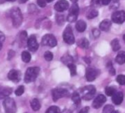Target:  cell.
<instances>
[{
  "label": "cell",
  "mask_w": 125,
  "mask_h": 113,
  "mask_svg": "<svg viewBox=\"0 0 125 113\" xmlns=\"http://www.w3.org/2000/svg\"><path fill=\"white\" fill-rule=\"evenodd\" d=\"M123 99H124V95L122 92H116V94L112 96V101L116 105L121 104L122 102H123Z\"/></svg>",
  "instance_id": "obj_16"
},
{
  "label": "cell",
  "mask_w": 125,
  "mask_h": 113,
  "mask_svg": "<svg viewBox=\"0 0 125 113\" xmlns=\"http://www.w3.org/2000/svg\"><path fill=\"white\" fill-rule=\"evenodd\" d=\"M5 40V36L4 34L0 31V50L2 48V44L4 42V41Z\"/></svg>",
  "instance_id": "obj_36"
},
{
  "label": "cell",
  "mask_w": 125,
  "mask_h": 113,
  "mask_svg": "<svg viewBox=\"0 0 125 113\" xmlns=\"http://www.w3.org/2000/svg\"><path fill=\"white\" fill-rule=\"evenodd\" d=\"M31 107L32 108V110L34 111H37L40 109V103L39 102V100L37 99H32V101L31 102Z\"/></svg>",
  "instance_id": "obj_21"
},
{
  "label": "cell",
  "mask_w": 125,
  "mask_h": 113,
  "mask_svg": "<svg viewBox=\"0 0 125 113\" xmlns=\"http://www.w3.org/2000/svg\"><path fill=\"white\" fill-rule=\"evenodd\" d=\"M27 47L29 50L31 52H35L39 47V44L37 41L36 37L34 35H31L28 38V42H27Z\"/></svg>",
  "instance_id": "obj_10"
},
{
  "label": "cell",
  "mask_w": 125,
  "mask_h": 113,
  "mask_svg": "<svg viewBox=\"0 0 125 113\" xmlns=\"http://www.w3.org/2000/svg\"><path fill=\"white\" fill-rule=\"evenodd\" d=\"M56 22L59 25H62L64 23V16L63 15H56Z\"/></svg>",
  "instance_id": "obj_30"
},
{
  "label": "cell",
  "mask_w": 125,
  "mask_h": 113,
  "mask_svg": "<svg viewBox=\"0 0 125 113\" xmlns=\"http://www.w3.org/2000/svg\"><path fill=\"white\" fill-rule=\"evenodd\" d=\"M12 93V88L9 87H4L0 85V99H6Z\"/></svg>",
  "instance_id": "obj_15"
},
{
  "label": "cell",
  "mask_w": 125,
  "mask_h": 113,
  "mask_svg": "<svg viewBox=\"0 0 125 113\" xmlns=\"http://www.w3.org/2000/svg\"><path fill=\"white\" fill-rule=\"evenodd\" d=\"M23 93H24V87H23V85L19 86V87L16 89V91H15V95L18 96H21Z\"/></svg>",
  "instance_id": "obj_33"
},
{
  "label": "cell",
  "mask_w": 125,
  "mask_h": 113,
  "mask_svg": "<svg viewBox=\"0 0 125 113\" xmlns=\"http://www.w3.org/2000/svg\"><path fill=\"white\" fill-rule=\"evenodd\" d=\"M105 102H106V98H105V96H103V95H99V96L94 99V102H93V104H92V106H93V107L95 108V109H99V108H100V107L103 105V104H104Z\"/></svg>",
  "instance_id": "obj_14"
},
{
  "label": "cell",
  "mask_w": 125,
  "mask_h": 113,
  "mask_svg": "<svg viewBox=\"0 0 125 113\" xmlns=\"http://www.w3.org/2000/svg\"><path fill=\"white\" fill-rule=\"evenodd\" d=\"M92 32H93V35H94V37L95 38H97V37L100 36V31H99L98 29H97V28H94V29H93Z\"/></svg>",
  "instance_id": "obj_40"
},
{
  "label": "cell",
  "mask_w": 125,
  "mask_h": 113,
  "mask_svg": "<svg viewBox=\"0 0 125 113\" xmlns=\"http://www.w3.org/2000/svg\"><path fill=\"white\" fill-rule=\"evenodd\" d=\"M108 68L109 69V72L111 73V75H115V69H114V67L111 65V63H109V64H108Z\"/></svg>",
  "instance_id": "obj_39"
},
{
  "label": "cell",
  "mask_w": 125,
  "mask_h": 113,
  "mask_svg": "<svg viewBox=\"0 0 125 113\" xmlns=\"http://www.w3.org/2000/svg\"><path fill=\"white\" fill-rule=\"evenodd\" d=\"M9 80L13 82H18L21 79V72L18 70L15 69H12L9 72L8 75H7Z\"/></svg>",
  "instance_id": "obj_13"
},
{
  "label": "cell",
  "mask_w": 125,
  "mask_h": 113,
  "mask_svg": "<svg viewBox=\"0 0 125 113\" xmlns=\"http://www.w3.org/2000/svg\"><path fill=\"white\" fill-rule=\"evenodd\" d=\"M82 96L84 100H90L92 99L96 93V88L93 85H89L83 88L81 91Z\"/></svg>",
  "instance_id": "obj_5"
},
{
  "label": "cell",
  "mask_w": 125,
  "mask_h": 113,
  "mask_svg": "<svg viewBox=\"0 0 125 113\" xmlns=\"http://www.w3.org/2000/svg\"><path fill=\"white\" fill-rule=\"evenodd\" d=\"M123 39H124V40H125V34L123 36Z\"/></svg>",
  "instance_id": "obj_49"
},
{
  "label": "cell",
  "mask_w": 125,
  "mask_h": 113,
  "mask_svg": "<svg viewBox=\"0 0 125 113\" xmlns=\"http://www.w3.org/2000/svg\"><path fill=\"white\" fill-rule=\"evenodd\" d=\"M116 80H117V82H118L120 85H125V75H119V76L117 77V78H116Z\"/></svg>",
  "instance_id": "obj_35"
},
{
  "label": "cell",
  "mask_w": 125,
  "mask_h": 113,
  "mask_svg": "<svg viewBox=\"0 0 125 113\" xmlns=\"http://www.w3.org/2000/svg\"><path fill=\"white\" fill-rule=\"evenodd\" d=\"M45 113H61V111H60V109L58 107L52 106V107H50L46 110Z\"/></svg>",
  "instance_id": "obj_28"
},
{
  "label": "cell",
  "mask_w": 125,
  "mask_h": 113,
  "mask_svg": "<svg viewBox=\"0 0 125 113\" xmlns=\"http://www.w3.org/2000/svg\"><path fill=\"white\" fill-rule=\"evenodd\" d=\"M5 1H15V0H5Z\"/></svg>",
  "instance_id": "obj_47"
},
{
  "label": "cell",
  "mask_w": 125,
  "mask_h": 113,
  "mask_svg": "<svg viewBox=\"0 0 125 113\" xmlns=\"http://www.w3.org/2000/svg\"><path fill=\"white\" fill-rule=\"evenodd\" d=\"M111 113H119L118 111H114H114H113Z\"/></svg>",
  "instance_id": "obj_46"
},
{
  "label": "cell",
  "mask_w": 125,
  "mask_h": 113,
  "mask_svg": "<svg viewBox=\"0 0 125 113\" xmlns=\"http://www.w3.org/2000/svg\"><path fill=\"white\" fill-rule=\"evenodd\" d=\"M76 30L79 32H83L86 28V23L83 20H79L75 24Z\"/></svg>",
  "instance_id": "obj_18"
},
{
  "label": "cell",
  "mask_w": 125,
  "mask_h": 113,
  "mask_svg": "<svg viewBox=\"0 0 125 113\" xmlns=\"http://www.w3.org/2000/svg\"><path fill=\"white\" fill-rule=\"evenodd\" d=\"M97 72L96 69L89 67L86 69V77L87 79V80L89 82H92L94 81V79L97 77Z\"/></svg>",
  "instance_id": "obj_12"
},
{
  "label": "cell",
  "mask_w": 125,
  "mask_h": 113,
  "mask_svg": "<svg viewBox=\"0 0 125 113\" xmlns=\"http://www.w3.org/2000/svg\"><path fill=\"white\" fill-rule=\"evenodd\" d=\"M102 1V4L103 5H108L110 4V2L112 1V0H101Z\"/></svg>",
  "instance_id": "obj_41"
},
{
  "label": "cell",
  "mask_w": 125,
  "mask_h": 113,
  "mask_svg": "<svg viewBox=\"0 0 125 113\" xmlns=\"http://www.w3.org/2000/svg\"><path fill=\"white\" fill-rule=\"evenodd\" d=\"M10 17L12 20V25L18 28L23 22V15L21 9L18 7H13L10 10Z\"/></svg>",
  "instance_id": "obj_1"
},
{
  "label": "cell",
  "mask_w": 125,
  "mask_h": 113,
  "mask_svg": "<svg viewBox=\"0 0 125 113\" xmlns=\"http://www.w3.org/2000/svg\"><path fill=\"white\" fill-rule=\"evenodd\" d=\"M53 53L50 51H46L44 53V58L47 61H51L53 59Z\"/></svg>",
  "instance_id": "obj_32"
},
{
  "label": "cell",
  "mask_w": 125,
  "mask_h": 113,
  "mask_svg": "<svg viewBox=\"0 0 125 113\" xmlns=\"http://www.w3.org/2000/svg\"><path fill=\"white\" fill-rule=\"evenodd\" d=\"M3 106L6 113H15L17 108L16 104L13 99L7 97L3 102Z\"/></svg>",
  "instance_id": "obj_3"
},
{
  "label": "cell",
  "mask_w": 125,
  "mask_h": 113,
  "mask_svg": "<svg viewBox=\"0 0 125 113\" xmlns=\"http://www.w3.org/2000/svg\"><path fill=\"white\" fill-rule=\"evenodd\" d=\"M41 44L44 46H49V47H55L57 44L56 39L53 34H45L41 41Z\"/></svg>",
  "instance_id": "obj_7"
},
{
  "label": "cell",
  "mask_w": 125,
  "mask_h": 113,
  "mask_svg": "<svg viewBox=\"0 0 125 113\" xmlns=\"http://www.w3.org/2000/svg\"><path fill=\"white\" fill-rule=\"evenodd\" d=\"M116 61L119 64H123L125 63V51H121L118 53Z\"/></svg>",
  "instance_id": "obj_20"
},
{
  "label": "cell",
  "mask_w": 125,
  "mask_h": 113,
  "mask_svg": "<svg viewBox=\"0 0 125 113\" xmlns=\"http://www.w3.org/2000/svg\"><path fill=\"white\" fill-rule=\"evenodd\" d=\"M88 111H89V107H85L83 109H82L79 113H88Z\"/></svg>",
  "instance_id": "obj_42"
},
{
  "label": "cell",
  "mask_w": 125,
  "mask_h": 113,
  "mask_svg": "<svg viewBox=\"0 0 125 113\" xmlns=\"http://www.w3.org/2000/svg\"><path fill=\"white\" fill-rule=\"evenodd\" d=\"M40 71V69L37 66L28 68L26 72V73H25L24 81L26 83H31V82L34 81L37 79V76L39 75Z\"/></svg>",
  "instance_id": "obj_2"
},
{
  "label": "cell",
  "mask_w": 125,
  "mask_h": 113,
  "mask_svg": "<svg viewBox=\"0 0 125 113\" xmlns=\"http://www.w3.org/2000/svg\"><path fill=\"white\" fill-rule=\"evenodd\" d=\"M101 4H102L101 0H92V1H91V5L92 7H97Z\"/></svg>",
  "instance_id": "obj_37"
},
{
  "label": "cell",
  "mask_w": 125,
  "mask_h": 113,
  "mask_svg": "<svg viewBox=\"0 0 125 113\" xmlns=\"http://www.w3.org/2000/svg\"><path fill=\"white\" fill-rule=\"evenodd\" d=\"M68 94V91L64 88H56L52 91V97L53 101H57L58 99L66 96Z\"/></svg>",
  "instance_id": "obj_9"
},
{
  "label": "cell",
  "mask_w": 125,
  "mask_h": 113,
  "mask_svg": "<svg viewBox=\"0 0 125 113\" xmlns=\"http://www.w3.org/2000/svg\"><path fill=\"white\" fill-rule=\"evenodd\" d=\"M18 2H19V3H21V4H23V3L26 2L28 0H18Z\"/></svg>",
  "instance_id": "obj_43"
},
{
  "label": "cell",
  "mask_w": 125,
  "mask_h": 113,
  "mask_svg": "<svg viewBox=\"0 0 125 113\" xmlns=\"http://www.w3.org/2000/svg\"><path fill=\"white\" fill-rule=\"evenodd\" d=\"M111 45V47H112V49H113L114 51H118L121 48L119 42V40L117 39H114V40H112Z\"/></svg>",
  "instance_id": "obj_25"
},
{
  "label": "cell",
  "mask_w": 125,
  "mask_h": 113,
  "mask_svg": "<svg viewBox=\"0 0 125 113\" xmlns=\"http://www.w3.org/2000/svg\"><path fill=\"white\" fill-rule=\"evenodd\" d=\"M105 94L108 96H113L116 94V89L114 87H107L105 88Z\"/></svg>",
  "instance_id": "obj_27"
},
{
  "label": "cell",
  "mask_w": 125,
  "mask_h": 113,
  "mask_svg": "<svg viewBox=\"0 0 125 113\" xmlns=\"http://www.w3.org/2000/svg\"><path fill=\"white\" fill-rule=\"evenodd\" d=\"M21 59L24 63H29L31 61V55L28 51H23L21 53Z\"/></svg>",
  "instance_id": "obj_24"
},
{
  "label": "cell",
  "mask_w": 125,
  "mask_h": 113,
  "mask_svg": "<svg viewBox=\"0 0 125 113\" xmlns=\"http://www.w3.org/2000/svg\"><path fill=\"white\" fill-rule=\"evenodd\" d=\"M79 13V7L77 3H74L69 10V14L67 17V20L69 22H75L77 20Z\"/></svg>",
  "instance_id": "obj_6"
},
{
  "label": "cell",
  "mask_w": 125,
  "mask_h": 113,
  "mask_svg": "<svg viewBox=\"0 0 125 113\" xmlns=\"http://www.w3.org/2000/svg\"><path fill=\"white\" fill-rule=\"evenodd\" d=\"M72 99H73V101L75 104H79L80 102H81V96H80L79 94H78V93H74L73 95V96H72Z\"/></svg>",
  "instance_id": "obj_29"
},
{
  "label": "cell",
  "mask_w": 125,
  "mask_h": 113,
  "mask_svg": "<svg viewBox=\"0 0 125 113\" xmlns=\"http://www.w3.org/2000/svg\"><path fill=\"white\" fill-rule=\"evenodd\" d=\"M111 20L114 23L121 24L125 21V12L123 10L116 11L112 14Z\"/></svg>",
  "instance_id": "obj_8"
},
{
  "label": "cell",
  "mask_w": 125,
  "mask_h": 113,
  "mask_svg": "<svg viewBox=\"0 0 125 113\" xmlns=\"http://www.w3.org/2000/svg\"><path fill=\"white\" fill-rule=\"evenodd\" d=\"M78 45L80 46L82 48H87L89 45V42L87 39L86 38H81L78 41Z\"/></svg>",
  "instance_id": "obj_22"
},
{
  "label": "cell",
  "mask_w": 125,
  "mask_h": 113,
  "mask_svg": "<svg viewBox=\"0 0 125 113\" xmlns=\"http://www.w3.org/2000/svg\"><path fill=\"white\" fill-rule=\"evenodd\" d=\"M70 1H71L73 4H74V3H77V1H78V0H70Z\"/></svg>",
  "instance_id": "obj_45"
},
{
  "label": "cell",
  "mask_w": 125,
  "mask_h": 113,
  "mask_svg": "<svg viewBox=\"0 0 125 113\" xmlns=\"http://www.w3.org/2000/svg\"><path fill=\"white\" fill-rule=\"evenodd\" d=\"M98 15V11L95 9H91L88 11L86 14V17L88 19H92L96 18Z\"/></svg>",
  "instance_id": "obj_23"
},
{
  "label": "cell",
  "mask_w": 125,
  "mask_h": 113,
  "mask_svg": "<svg viewBox=\"0 0 125 113\" xmlns=\"http://www.w3.org/2000/svg\"><path fill=\"white\" fill-rule=\"evenodd\" d=\"M63 39L68 45H73L75 42V37L70 26H67L63 32Z\"/></svg>",
  "instance_id": "obj_4"
},
{
  "label": "cell",
  "mask_w": 125,
  "mask_h": 113,
  "mask_svg": "<svg viewBox=\"0 0 125 113\" xmlns=\"http://www.w3.org/2000/svg\"><path fill=\"white\" fill-rule=\"evenodd\" d=\"M113 111H114V107L109 104V105H106L104 107L103 113H111Z\"/></svg>",
  "instance_id": "obj_34"
},
{
  "label": "cell",
  "mask_w": 125,
  "mask_h": 113,
  "mask_svg": "<svg viewBox=\"0 0 125 113\" xmlns=\"http://www.w3.org/2000/svg\"><path fill=\"white\" fill-rule=\"evenodd\" d=\"M68 8H69V3L66 0H59L54 5V9L57 12H60L67 10Z\"/></svg>",
  "instance_id": "obj_11"
},
{
  "label": "cell",
  "mask_w": 125,
  "mask_h": 113,
  "mask_svg": "<svg viewBox=\"0 0 125 113\" xmlns=\"http://www.w3.org/2000/svg\"><path fill=\"white\" fill-rule=\"evenodd\" d=\"M46 1H47V2H51V1H52L53 0H46Z\"/></svg>",
  "instance_id": "obj_48"
},
{
  "label": "cell",
  "mask_w": 125,
  "mask_h": 113,
  "mask_svg": "<svg viewBox=\"0 0 125 113\" xmlns=\"http://www.w3.org/2000/svg\"><path fill=\"white\" fill-rule=\"evenodd\" d=\"M46 0H37V4L40 7H45L46 6Z\"/></svg>",
  "instance_id": "obj_38"
},
{
  "label": "cell",
  "mask_w": 125,
  "mask_h": 113,
  "mask_svg": "<svg viewBox=\"0 0 125 113\" xmlns=\"http://www.w3.org/2000/svg\"><path fill=\"white\" fill-rule=\"evenodd\" d=\"M68 67H69V69H70L71 75H72V76L75 75L76 73H77V70H76V66H75V65L73 63V64H69V65H68Z\"/></svg>",
  "instance_id": "obj_31"
},
{
  "label": "cell",
  "mask_w": 125,
  "mask_h": 113,
  "mask_svg": "<svg viewBox=\"0 0 125 113\" xmlns=\"http://www.w3.org/2000/svg\"><path fill=\"white\" fill-rule=\"evenodd\" d=\"M62 113H71L70 110H64V111Z\"/></svg>",
  "instance_id": "obj_44"
},
{
  "label": "cell",
  "mask_w": 125,
  "mask_h": 113,
  "mask_svg": "<svg viewBox=\"0 0 125 113\" xmlns=\"http://www.w3.org/2000/svg\"><path fill=\"white\" fill-rule=\"evenodd\" d=\"M111 21L108 19L104 20L100 24V28L101 31H109L111 28Z\"/></svg>",
  "instance_id": "obj_17"
},
{
  "label": "cell",
  "mask_w": 125,
  "mask_h": 113,
  "mask_svg": "<svg viewBox=\"0 0 125 113\" xmlns=\"http://www.w3.org/2000/svg\"><path fill=\"white\" fill-rule=\"evenodd\" d=\"M62 62H63L64 64H67V65L68 66L69 64H73V59L72 58L71 56H68V55H66V56H63V57L62 58Z\"/></svg>",
  "instance_id": "obj_26"
},
{
  "label": "cell",
  "mask_w": 125,
  "mask_h": 113,
  "mask_svg": "<svg viewBox=\"0 0 125 113\" xmlns=\"http://www.w3.org/2000/svg\"><path fill=\"white\" fill-rule=\"evenodd\" d=\"M19 40H20V45L21 46L24 47L26 44H27L28 42V37H27V33L26 31H21L20 36H19Z\"/></svg>",
  "instance_id": "obj_19"
}]
</instances>
